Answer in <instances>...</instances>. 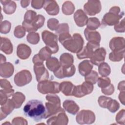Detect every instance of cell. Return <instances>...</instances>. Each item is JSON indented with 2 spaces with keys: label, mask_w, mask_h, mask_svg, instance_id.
<instances>
[{
  "label": "cell",
  "mask_w": 125,
  "mask_h": 125,
  "mask_svg": "<svg viewBox=\"0 0 125 125\" xmlns=\"http://www.w3.org/2000/svg\"><path fill=\"white\" fill-rule=\"evenodd\" d=\"M116 121L119 124H125V109H123L121 110L116 116Z\"/></svg>",
  "instance_id": "45"
},
{
  "label": "cell",
  "mask_w": 125,
  "mask_h": 125,
  "mask_svg": "<svg viewBox=\"0 0 125 125\" xmlns=\"http://www.w3.org/2000/svg\"><path fill=\"white\" fill-rule=\"evenodd\" d=\"M93 90V84L84 82L81 85L74 86L72 96L77 98H81L91 93Z\"/></svg>",
  "instance_id": "9"
},
{
  "label": "cell",
  "mask_w": 125,
  "mask_h": 125,
  "mask_svg": "<svg viewBox=\"0 0 125 125\" xmlns=\"http://www.w3.org/2000/svg\"><path fill=\"white\" fill-rule=\"evenodd\" d=\"M48 125H67L68 119L65 113V111L60 112L53 115L46 121Z\"/></svg>",
  "instance_id": "15"
},
{
  "label": "cell",
  "mask_w": 125,
  "mask_h": 125,
  "mask_svg": "<svg viewBox=\"0 0 125 125\" xmlns=\"http://www.w3.org/2000/svg\"><path fill=\"white\" fill-rule=\"evenodd\" d=\"M43 8L50 15H56L59 12V7L54 0H45Z\"/></svg>",
  "instance_id": "18"
},
{
  "label": "cell",
  "mask_w": 125,
  "mask_h": 125,
  "mask_svg": "<svg viewBox=\"0 0 125 125\" xmlns=\"http://www.w3.org/2000/svg\"><path fill=\"white\" fill-rule=\"evenodd\" d=\"M102 92L105 95H111L114 91V87L112 84H110L106 87L101 88Z\"/></svg>",
  "instance_id": "48"
},
{
  "label": "cell",
  "mask_w": 125,
  "mask_h": 125,
  "mask_svg": "<svg viewBox=\"0 0 125 125\" xmlns=\"http://www.w3.org/2000/svg\"><path fill=\"white\" fill-rule=\"evenodd\" d=\"M11 23L7 21H4L0 23V29L1 33L7 34L10 32L11 29Z\"/></svg>",
  "instance_id": "41"
},
{
  "label": "cell",
  "mask_w": 125,
  "mask_h": 125,
  "mask_svg": "<svg viewBox=\"0 0 125 125\" xmlns=\"http://www.w3.org/2000/svg\"><path fill=\"white\" fill-rule=\"evenodd\" d=\"M99 77L98 73L94 70H92L88 74L85 76V82H88L92 84H95L98 81Z\"/></svg>",
  "instance_id": "37"
},
{
  "label": "cell",
  "mask_w": 125,
  "mask_h": 125,
  "mask_svg": "<svg viewBox=\"0 0 125 125\" xmlns=\"http://www.w3.org/2000/svg\"><path fill=\"white\" fill-rule=\"evenodd\" d=\"M101 9V2L99 0H88L83 6L84 13L89 16H94L100 13Z\"/></svg>",
  "instance_id": "12"
},
{
  "label": "cell",
  "mask_w": 125,
  "mask_h": 125,
  "mask_svg": "<svg viewBox=\"0 0 125 125\" xmlns=\"http://www.w3.org/2000/svg\"><path fill=\"white\" fill-rule=\"evenodd\" d=\"M29 2H30L29 0H21V5L23 8H25L27 6H28Z\"/></svg>",
  "instance_id": "54"
},
{
  "label": "cell",
  "mask_w": 125,
  "mask_h": 125,
  "mask_svg": "<svg viewBox=\"0 0 125 125\" xmlns=\"http://www.w3.org/2000/svg\"><path fill=\"white\" fill-rule=\"evenodd\" d=\"M46 99L48 101L45 103L46 114L44 119H47L64 110L61 107V100L59 97L54 94L47 95Z\"/></svg>",
  "instance_id": "3"
},
{
  "label": "cell",
  "mask_w": 125,
  "mask_h": 125,
  "mask_svg": "<svg viewBox=\"0 0 125 125\" xmlns=\"http://www.w3.org/2000/svg\"><path fill=\"white\" fill-rule=\"evenodd\" d=\"M25 99V97L22 93L17 92L14 93L11 100L14 104L15 108H20L24 101Z\"/></svg>",
  "instance_id": "29"
},
{
  "label": "cell",
  "mask_w": 125,
  "mask_h": 125,
  "mask_svg": "<svg viewBox=\"0 0 125 125\" xmlns=\"http://www.w3.org/2000/svg\"><path fill=\"white\" fill-rule=\"evenodd\" d=\"M125 39L123 37H114L109 42V47L112 51L125 49Z\"/></svg>",
  "instance_id": "22"
},
{
  "label": "cell",
  "mask_w": 125,
  "mask_h": 125,
  "mask_svg": "<svg viewBox=\"0 0 125 125\" xmlns=\"http://www.w3.org/2000/svg\"><path fill=\"white\" fill-rule=\"evenodd\" d=\"M14 36L17 38H21L25 35V29L21 25H18L14 29Z\"/></svg>",
  "instance_id": "42"
},
{
  "label": "cell",
  "mask_w": 125,
  "mask_h": 125,
  "mask_svg": "<svg viewBox=\"0 0 125 125\" xmlns=\"http://www.w3.org/2000/svg\"><path fill=\"white\" fill-rule=\"evenodd\" d=\"M59 41L67 50L74 53H78L83 45V40L79 33H75L72 37L69 33H64L59 35Z\"/></svg>",
  "instance_id": "1"
},
{
  "label": "cell",
  "mask_w": 125,
  "mask_h": 125,
  "mask_svg": "<svg viewBox=\"0 0 125 125\" xmlns=\"http://www.w3.org/2000/svg\"><path fill=\"white\" fill-rule=\"evenodd\" d=\"M63 107L64 109L68 113L75 115L79 110V106L73 100H66L63 103Z\"/></svg>",
  "instance_id": "24"
},
{
  "label": "cell",
  "mask_w": 125,
  "mask_h": 125,
  "mask_svg": "<svg viewBox=\"0 0 125 125\" xmlns=\"http://www.w3.org/2000/svg\"><path fill=\"white\" fill-rule=\"evenodd\" d=\"M14 66L10 62L0 63V75L1 77L7 78L11 77L14 73Z\"/></svg>",
  "instance_id": "17"
},
{
  "label": "cell",
  "mask_w": 125,
  "mask_h": 125,
  "mask_svg": "<svg viewBox=\"0 0 125 125\" xmlns=\"http://www.w3.org/2000/svg\"><path fill=\"white\" fill-rule=\"evenodd\" d=\"M0 2L3 5V10L6 14L14 13L16 9V3L11 0H1Z\"/></svg>",
  "instance_id": "28"
},
{
  "label": "cell",
  "mask_w": 125,
  "mask_h": 125,
  "mask_svg": "<svg viewBox=\"0 0 125 125\" xmlns=\"http://www.w3.org/2000/svg\"><path fill=\"white\" fill-rule=\"evenodd\" d=\"M15 108L14 104L11 99H8L0 107V120L5 118L8 115L10 114Z\"/></svg>",
  "instance_id": "21"
},
{
  "label": "cell",
  "mask_w": 125,
  "mask_h": 125,
  "mask_svg": "<svg viewBox=\"0 0 125 125\" xmlns=\"http://www.w3.org/2000/svg\"><path fill=\"white\" fill-rule=\"evenodd\" d=\"M74 86L70 82H62L60 83V91L65 96H72Z\"/></svg>",
  "instance_id": "27"
},
{
  "label": "cell",
  "mask_w": 125,
  "mask_h": 125,
  "mask_svg": "<svg viewBox=\"0 0 125 125\" xmlns=\"http://www.w3.org/2000/svg\"><path fill=\"white\" fill-rule=\"evenodd\" d=\"M111 99L110 97H105L104 96H101L98 99V103L100 106L103 108H106V105Z\"/></svg>",
  "instance_id": "46"
},
{
  "label": "cell",
  "mask_w": 125,
  "mask_h": 125,
  "mask_svg": "<svg viewBox=\"0 0 125 125\" xmlns=\"http://www.w3.org/2000/svg\"><path fill=\"white\" fill-rule=\"evenodd\" d=\"M101 25L100 21L95 17L90 18L88 19L86 25L87 29L91 30H95L97 29Z\"/></svg>",
  "instance_id": "34"
},
{
  "label": "cell",
  "mask_w": 125,
  "mask_h": 125,
  "mask_svg": "<svg viewBox=\"0 0 125 125\" xmlns=\"http://www.w3.org/2000/svg\"><path fill=\"white\" fill-rule=\"evenodd\" d=\"M0 87L5 90L13 89L10 82L6 79H0Z\"/></svg>",
  "instance_id": "47"
},
{
  "label": "cell",
  "mask_w": 125,
  "mask_h": 125,
  "mask_svg": "<svg viewBox=\"0 0 125 125\" xmlns=\"http://www.w3.org/2000/svg\"><path fill=\"white\" fill-rule=\"evenodd\" d=\"M58 25L59 21L56 19H49L47 21V26L49 29L52 31L56 30Z\"/></svg>",
  "instance_id": "44"
},
{
  "label": "cell",
  "mask_w": 125,
  "mask_h": 125,
  "mask_svg": "<svg viewBox=\"0 0 125 125\" xmlns=\"http://www.w3.org/2000/svg\"><path fill=\"white\" fill-rule=\"evenodd\" d=\"M124 94H125V92L124 91H123V92L121 91V92H120V93L119 94V100L121 101V102L123 104H124V101H125V99H124L125 95H124Z\"/></svg>",
  "instance_id": "53"
},
{
  "label": "cell",
  "mask_w": 125,
  "mask_h": 125,
  "mask_svg": "<svg viewBox=\"0 0 125 125\" xmlns=\"http://www.w3.org/2000/svg\"><path fill=\"white\" fill-rule=\"evenodd\" d=\"M98 71L102 77H105L110 74L111 69L109 65L106 62H103L99 65Z\"/></svg>",
  "instance_id": "33"
},
{
  "label": "cell",
  "mask_w": 125,
  "mask_h": 125,
  "mask_svg": "<svg viewBox=\"0 0 125 125\" xmlns=\"http://www.w3.org/2000/svg\"><path fill=\"white\" fill-rule=\"evenodd\" d=\"M31 52L32 51L30 47L25 44H20L17 47V56L22 60H25L28 58Z\"/></svg>",
  "instance_id": "20"
},
{
  "label": "cell",
  "mask_w": 125,
  "mask_h": 125,
  "mask_svg": "<svg viewBox=\"0 0 125 125\" xmlns=\"http://www.w3.org/2000/svg\"><path fill=\"white\" fill-rule=\"evenodd\" d=\"M76 120L81 125L91 124L95 121V115L92 111L83 110L77 114Z\"/></svg>",
  "instance_id": "10"
},
{
  "label": "cell",
  "mask_w": 125,
  "mask_h": 125,
  "mask_svg": "<svg viewBox=\"0 0 125 125\" xmlns=\"http://www.w3.org/2000/svg\"><path fill=\"white\" fill-rule=\"evenodd\" d=\"M6 61V58L4 56H3L2 54H0V63H2L5 62Z\"/></svg>",
  "instance_id": "55"
},
{
  "label": "cell",
  "mask_w": 125,
  "mask_h": 125,
  "mask_svg": "<svg viewBox=\"0 0 125 125\" xmlns=\"http://www.w3.org/2000/svg\"><path fill=\"white\" fill-rule=\"evenodd\" d=\"M75 71L76 68L73 64L69 66L61 65L59 68L54 71L53 73L57 78L63 79L65 77H70L73 76Z\"/></svg>",
  "instance_id": "13"
},
{
  "label": "cell",
  "mask_w": 125,
  "mask_h": 125,
  "mask_svg": "<svg viewBox=\"0 0 125 125\" xmlns=\"http://www.w3.org/2000/svg\"><path fill=\"white\" fill-rule=\"evenodd\" d=\"M124 15L123 12H120V9L118 6H114L109 11V12L105 14L102 20V23L103 25H113L118 23L120 19Z\"/></svg>",
  "instance_id": "4"
},
{
  "label": "cell",
  "mask_w": 125,
  "mask_h": 125,
  "mask_svg": "<svg viewBox=\"0 0 125 125\" xmlns=\"http://www.w3.org/2000/svg\"><path fill=\"white\" fill-rule=\"evenodd\" d=\"M37 88L39 92L42 94H56L60 91L59 83L47 80L39 82Z\"/></svg>",
  "instance_id": "5"
},
{
  "label": "cell",
  "mask_w": 125,
  "mask_h": 125,
  "mask_svg": "<svg viewBox=\"0 0 125 125\" xmlns=\"http://www.w3.org/2000/svg\"><path fill=\"white\" fill-rule=\"evenodd\" d=\"M74 10V5L71 1H65L62 6V11L65 15H71L73 13Z\"/></svg>",
  "instance_id": "35"
},
{
  "label": "cell",
  "mask_w": 125,
  "mask_h": 125,
  "mask_svg": "<svg viewBox=\"0 0 125 125\" xmlns=\"http://www.w3.org/2000/svg\"><path fill=\"white\" fill-rule=\"evenodd\" d=\"M45 0H32L31 6L35 9H41L44 4Z\"/></svg>",
  "instance_id": "50"
},
{
  "label": "cell",
  "mask_w": 125,
  "mask_h": 125,
  "mask_svg": "<svg viewBox=\"0 0 125 125\" xmlns=\"http://www.w3.org/2000/svg\"><path fill=\"white\" fill-rule=\"evenodd\" d=\"M32 80V75L30 71L23 70L17 73L14 77L15 83L18 86H22L29 83Z\"/></svg>",
  "instance_id": "11"
},
{
  "label": "cell",
  "mask_w": 125,
  "mask_h": 125,
  "mask_svg": "<svg viewBox=\"0 0 125 125\" xmlns=\"http://www.w3.org/2000/svg\"><path fill=\"white\" fill-rule=\"evenodd\" d=\"M51 54L52 53L50 49L47 46H45L40 50L38 53V55L40 59L44 61L51 58Z\"/></svg>",
  "instance_id": "36"
},
{
  "label": "cell",
  "mask_w": 125,
  "mask_h": 125,
  "mask_svg": "<svg viewBox=\"0 0 125 125\" xmlns=\"http://www.w3.org/2000/svg\"><path fill=\"white\" fill-rule=\"evenodd\" d=\"M97 82H98V86L101 88H104L111 83V81L110 79L106 77L99 78Z\"/></svg>",
  "instance_id": "40"
},
{
  "label": "cell",
  "mask_w": 125,
  "mask_h": 125,
  "mask_svg": "<svg viewBox=\"0 0 125 125\" xmlns=\"http://www.w3.org/2000/svg\"><path fill=\"white\" fill-rule=\"evenodd\" d=\"M12 124L13 125H27L28 123L27 121L21 117H17L14 118L12 120Z\"/></svg>",
  "instance_id": "49"
},
{
  "label": "cell",
  "mask_w": 125,
  "mask_h": 125,
  "mask_svg": "<svg viewBox=\"0 0 125 125\" xmlns=\"http://www.w3.org/2000/svg\"><path fill=\"white\" fill-rule=\"evenodd\" d=\"M46 65L49 70L54 72L59 68L61 64L57 58L55 57H51L46 60Z\"/></svg>",
  "instance_id": "31"
},
{
  "label": "cell",
  "mask_w": 125,
  "mask_h": 125,
  "mask_svg": "<svg viewBox=\"0 0 125 125\" xmlns=\"http://www.w3.org/2000/svg\"><path fill=\"white\" fill-rule=\"evenodd\" d=\"M34 71L38 82L47 80L49 78V73L43 63L34 64Z\"/></svg>",
  "instance_id": "14"
},
{
  "label": "cell",
  "mask_w": 125,
  "mask_h": 125,
  "mask_svg": "<svg viewBox=\"0 0 125 125\" xmlns=\"http://www.w3.org/2000/svg\"><path fill=\"white\" fill-rule=\"evenodd\" d=\"M114 29L118 32H125V19H123L120 23H118L115 25Z\"/></svg>",
  "instance_id": "51"
},
{
  "label": "cell",
  "mask_w": 125,
  "mask_h": 125,
  "mask_svg": "<svg viewBox=\"0 0 125 125\" xmlns=\"http://www.w3.org/2000/svg\"><path fill=\"white\" fill-rule=\"evenodd\" d=\"M99 43L88 42L86 45L83 47L79 52L77 53V57L80 60L85 58H90L94 52L99 48Z\"/></svg>",
  "instance_id": "8"
},
{
  "label": "cell",
  "mask_w": 125,
  "mask_h": 125,
  "mask_svg": "<svg viewBox=\"0 0 125 125\" xmlns=\"http://www.w3.org/2000/svg\"><path fill=\"white\" fill-rule=\"evenodd\" d=\"M56 31V34L58 35L64 33H69V26L68 24L63 23L59 24Z\"/></svg>",
  "instance_id": "43"
},
{
  "label": "cell",
  "mask_w": 125,
  "mask_h": 125,
  "mask_svg": "<svg viewBox=\"0 0 125 125\" xmlns=\"http://www.w3.org/2000/svg\"><path fill=\"white\" fill-rule=\"evenodd\" d=\"M0 42V50L6 54H11L13 52V47L11 41L8 38L1 37Z\"/></svg>",
  "instance_id": "26"
},
{
  "label": "cell",
  "mask_w": 125,
  "mask_h": 125,
  "mask_svg": "<svg viewBox=\"0 0 125 125\" xmlns=\"http://www.w3.org/2000/svg\"><path fill=\"white\" fill-rule=\"evenodd\" d=\"M42 41L51 51L52 54L56 53L59 50L57 36L47 30L43 31L42 33Z\"/></svg>",
  "instance_id": "6"
},
{
  "label": "cell",
  "mask_w": 125,
  "mask_h": 125,
  "mask_svg": "<svg viewBox=\"0 0 125 125\" xmlns=\"http://www.w3.org/2000/svg\"><path fill=\"white\" fill-rule=\"evenodd\" d=\"M85 37L88 42H96L100 43L101 41V36L99 32L95 30H91L85 28L84 31Z\"/></svg>",
  "instance_id": "25"
},
{
  "label": "cell",
  "mask_w": 125,
  "mask_h": 125,
  "mask_svg": "<svg viewBox=\"0 0 125 125\" xmlns=\"http://www.w3.org/2000/svg\"><path fill=\"white\" fill-rule=\"evenodd\" d=\"M78 68L80 74L82 76H85L92 71L93 64L90 61L84 60L79 63Z\"/></svg>",
  "instance_id": "23"
},
{
  "label": "cell",
  "mask_w": 125,
  "mask_h": 125,
  "mask_svg": "<svg viewBox=\"0 0 125 125\" xmlns=\"http://www.w3.org/2000/svg\"><path fill=\"white\" fill-rule=\"evenodd\" d=\"M23 111L24 115L36 122L44 119L46 108L42 102L38 100H29L24 105Z\"/></svg>",
  "instance_id": "2"
},
{
  "label": "cell",
  "mask_w": 125,
  "mask_h": 125,
  "mask_svg": "<svg viewBox=\"0 0 125 125\" xmlns=\"http://www.w3.org/2000/svg\"><path fill=\"white\" fill-rule=\"evenodd\" d=\"M88 17L82 9L77 10L74 15V20L76 24L79 27L85 25L88 21Z\"/></svg>",
  "instance_id": "19"
},
{
  "label": "cell",
  "mask_w": 125,
  "mask_h": 125,
  "mask_svg": "<svg viewBox=\"0 0 125 125\" xmlns=\"http://www.w3.org/2000/svg\"><path fill=\"white\" fill-rule=\"evenodd\" d=\"M106 53V50L104 47H99L94 52L90 57V62L94 65H99L104 61Z\"/></svg>",
  "instance_id": "16"
},
{
  "label": "cell",
  "mask_w": 125,
  "mask_h": 125,
  "mask_svg": "<svg viewBox=\"0 0 125 125\" xmlns=\"http://www.w3.org/2000/svg\"><path fill=\"white\" fill-rule=\"evenodd\" d=\"M107 105H106V108L112 113H114L117 111L120 107L119 103L115 100H113L111 98L108 102Z\"/></svg>",
  "instance_id": "38"
},
{
  "label": "cell",
  "mask_w": 125,
  "mask_h": 125,
  "mask_svg": "<svg viewBox=\"0 0 125 125\" xmlns=\"http://www.w3.org/2000/svg\"><path fill=\"white\" fill-rule=\"evenodd\" d=\"M28 42L32 44H36L40 41V36L38 33L32 32L29 33L26 37Z\"/></svg>",
  "instance_id": "39"
},
{
  "label": "cell",
  "mask_w": 125,
  "mask_h": 125,
  "mask_svg": "<svg viewBox=\"0 0 125 125\" xmlns=\"http://www.w3.org/2000/svg\"><path fill=\"white\" fill-rule=\"evenodd\" d=\"M60 62L61 65L66 66H69L73 65L74 62L73 56L71 54L64 53L60 56Z\"/></svg>",
  "instance_id": "30"
},
{
  "label": "cell",
  "mask_w": 125,
  "mask_h": 125,
  "mask_svg": "<svg viewBox=\"0 0 125 125\" xmlns=\"http://www.w3.org/2000/svg\"><path fill=\"white\" fill-rule=\"evenodd\" d=\"M37 13L33 10L27 11L24 15L22 26L28 32L36 31L38 29L36 26Z\"/></svg>",
  "instance_id": "7"
},
{
  "label": "cell",
  "mask_w": 125,
  "mask_h": 125,
  "mask_svg": "<svg viewBox=\"0 0 125 125\" xmlns=\"http://www.w3.org/2000/svg\"><path fill=\"white\" fill-rule=\"evenodd\" d=\"M125 55V49L112 51L109 55V59L113 62H119L122 60Z\"/></svg>",
  "instance_id": "32"
},
{
  "label": "cell",
  "mask_w": 125,
  "mask_h": 125,
  "mask_svg": "<svg viewBox=\"0 0 125 125\" xmlns=\"http://www.w3.org/2000/svg\"><path fill=\"white\" fill-rule=\"evenodd\" d=\"M118 89L120 91H125V81L120 82L118 84Z\"/></svg>",
  "instance_id": "52"
}]
</instances>
